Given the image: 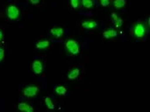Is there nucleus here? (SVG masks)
I'll return each instance as SVG.
<instances>
[{
	"instance_id": "obj_1",
	"label": "nucleus",
	"mask_w": 150,
	"mask_h": 112,
	"mask_svg": "<svg viewBox=\"0 0 150 112\" xmlns=\"http://www.w3.org/2000/svg\"><path fill=\"white\" fill-rule=\"evenodd\" d=\"M65 47L67 49V51L71 54L72 55H76L79 54V51H80V47H79V45L77 43L76 40L75 39H69L66 41L65 43Z\"/></svg>"
},
{
	"instance_id": "obj_2",
	"label": "nucleus",
	"mask_w": 150,
	"mask_h": 112,
	"mask_svg": "<svg viewBox=\"0 0 150 112\" xmlns=\"http://www.w3.org/2000/svg\"><path fill=\"white\" fill-rule=\"evenodd\" d=\"M6 14L10 20H17L19 17V10L16 5H9L6 9Z\"/></svg>"
},
{
	"instance_id": "obj_3",
	"label": "nucleus",
	"mask_w": 150,
	"mask_h": 112,
	"mask_svg": "<svg viewBox=\"0 0 150 112\" xmlns=\"http://www.w3.org/2000/svg\"><path fill=\"white\" fill-rule=\"evenodd\" d=\"M39 92L38 86H27L23 91V94L25 97H33Z\"/></svg>"
},
{
	"instance_id": "obj_4",
	"label": "nucleus",
	"mask_w": 150,
	"mask_h": 112,
	"mask_svg": "<svg viewBox=\"0 0 150 112\" xmlns=\"http://www.w3.org/2000/svg\"><path fill=\"white\" fill-rule=\"evenodd\" d=\"M146 33V26L142 23H137L134 26V35L137 38H143Z\"/></svg>"
},
{
	"instance_id": "obj_5",
	"label": "nucleus",
	"mask_w": 150,
	"mask_h": 112,
	"mask_svg": "<svg viewBox=\"0 0 150 112\" xmlns=\"http://www.w3.org/2000/svg\"><path fill=\"white\" fill-rule=\"evenodd\" d=\"M32 69H33V72L35 74V75H40L43 72V64L42 62L40 61V60H35L33 61V65H32Z\"/></svg>"
},
{
	"instance_id": "obj_6",
	"label": "nucleus",
	"mask_w": 150,
	"mask_h": 112,
	"mask_svg": "<svg viewBox=\"0 0 150 112\" xmlns=\"http://www.w3.org/2000/svg\"><path fill=\"white\" fill-rule=\"evenodd\" d=\"M50 33L54 38L59 39L63 35L64 30H63L62 27H53V28L50 29Z\"/></svg>"
},
{
	"instance_id": "obj_7",
	"label": "nucleus",
	"mask_w": 150,
	"mask_h": 112,
	"mask_svg": "<svg viewBox=\"0 0 150 112\" xmlns=\"http://www.w3.org/2000/svg\"><path fill=\"white\" fill-rule=\"evenodd\" d=\"M18 111H25V112H33L34 109L32 105L28 104L27 103H25V102H22V103H19L18 105Z\"/></svg>"
},
{
	"instance_id": "obj_8",
	"label": "nucleus",
	"mask_w": 150,
	"mask_h": 112,
	"mask_svg": "<svg viewBox=\"0 0 150 112\" xmlns=\"http://www.w3.org/2000/svg\"><path fill=\"white\" fill-rule=\"evenodd\" d=\"M82 26H83L84 29L91 30V29L97 28L98 23H97L96 21H94V20H87V21H84V22L82 24Z\"/></svg>"
},
{
	"instance_id": "obj_9",
	"label": "nucleus",
	"mask_w": 150,
	"mask_h": 112,
	"mask_svg": "<svg viewBox=\"0 0 150 112\" xmlns=\"http://www.w3.org/2000/svg\"><path fill=\"white\" fill-rule=\"evenodd\" d=\"M119 35V32L115 29H108L103 32V36L105 39H111V38H115Z\"/></svg>"
},
{
	"instance_id": "obj_10",
	"label": "nucleus",
	"mask_w": 150,
	"mask_h": 112,
	"mask_svg": "<svg viewBox=\"0 0 150 112\" xmlns=\"http://www.w3.org/2000/svg\"><path fill=\"white\" fill-rule=\"evenodd\" d=\"M50 46V41L47 40V39H41V40H39L35 46L37 49H46L47 48L48 46Z\"/></svg>"
},
{
	"instance_id": "obj_11",
	"label": "nucleus",
	"mask_w": 150,
	"mask_h": 112,
	"mask_svg": "<svg viewBox=\"0 0 150 112\" xmlns=\"http://www.w3.org/2000/svg\"><path fill=\"white\" fill-rule=\"evenodd\" d=\"M111 16H112V19H113V21H114L115 27L120 28V27L122 26V25H123V19H122L121 18H120L115 12H112Z\"/></svg>"
},
{
	"instance_id": "obj_12",
	"label": "nucleus",
	"mask_w": 150,
	"mask_h": 112,
	"mask_svg": "<svg viewBox=\"0 0 150 112\" xmlns=\"http://www.w3.org/2000/svg\"><path fill=\"white\" fill-rule=\"evenodd\" d=\"M79 75H80V69L79 68H74L67 75V77L69 80H75L79 76Z\"/></svg>"
},
{
	"instance_id": "obj_13",
	"label": "nucleus",
	"mask_w": 150,
	"mask_h": 112,
	"mask_svg": "<svg viewBox=\"0 0 150 112\" xmlns=\"http://www.w3.org/2000/svg\"><path fill=\"white\" fill-rule=\"evenodd\" d=\"M54 90L56 94L60 96H66L67 94V89L64 86H55L54 88Z\"/></svg>"
},
{
	"instance_id": "obj_14",
	"label": "nucleus",
	"mask_w": 150,
	"mask_h": 112,
	"mask_svg": "<svg viewBox=\"0 0 150 112\" xmlns=\"http://www.w3.org/2000/svg\"><path fill=\"white\" fill-rule=\"evenodd\" d=\"M112 4L116 9H121L127 4V0H113Z\"/></svg>"
},
{
	"instance_id": "obj_15",
	"label": "nucleus",
	"mask_w": 150,
	"mask_h": 112,
	"mask_svg": "<svg viewBox=\"0 0 150 112\" xmlns=\"http://www.w3.org/2000/svg\"><path fill=\"white\" fill-rule=\"evenodd\" d=\"M44 102H45V104L47 105V107L49 109V110H54L55 108L54 106V104L53 103L52 99L48 97H46L45 99H44Z\"/></svg>"
},
{
	"instance_id": "obj_16",
	"label": "nucleus",
	"mask_w": 150,
	"mask_h": 112,
	"mask_svg": "<svg viewBox=\"0 0 150 112\" xmlns=\"http://www.w3.org/2000/svg\"><path fill=\"white\" fill-rule=\"evenodd\" d=\"M83 6L86 9H91L94 6V1L93 0H82Z\"/></svg>"
},
{
	"instance_id": "obj_17",
	"label": "nucleus",
	"mask_w": 150,
	"mask_h": 112,
	"mask_svg": "<svg viewBox=\"0 0 150 112\" xmlns=\"http://www.w3.org/2000/svg\"><path fill=\"white\" fill-rule=\"evenodd\" d=\"M79 3H80V0H70V4L74 9H76L79 7Z\"/></svg>"
},
{
	"instance_id": "obj_18",
	"label": "nucleus",
	"mask_w": 150,
	"mask_h": 112,
	"mask_svg": "<svg viewBox=\"0 0 150 112\" xmlns=\"http://www.w3.org/2000/svg\"><path fill=\"white\" fill-rule=\"evenodd\" d=\"M110 0H100V3H101V5L104 6V7H106L110 4Z\"/></svg>"
},
{
	"instance_id": "obj_19",
	"label": "nucleus",
	"mask_w": 150,
	"mask_h": 112,
	"mask_svg": "<svg viewBox=\"0 0 150 112\" xmlns=\"http://www.w3.org/2000/svg\"><path fill=\"white\" fill-rule=\"evenodd\" d=\"M4 49L3 47H0V62L4 60Z\"/></svg>"
},
{
	"instance_id": "obj_20",
	"label": "nucleus",
	"mask_w": 150,
	"mask_h": 112,
	"mask_svg": "<svg viewBox=\"0 0 150 112\" xmlns=\"http://www.w3.org/2000/svg\"><path fill=\"white\" fill-rule=\"evenodd\" d=\"M29 1L32 4H38L40 2V0H29Z\"/></svg>"
},
{
	"instance_id": "obj_21",
	"label": "nucleus",
	"mask_w": 150,
	"mask_h": 112,
	"mask_svg": "<svg viewBox=\"0 0 150 112\" xmlns=\"http://www.w3.org/2000/svg\"><path fill=\"white\" fill-rule=\"evenodd\" d=\"M3 37H4V33H3V31L0 29V40L3 39Z\"/></svg>"
}]
</instances>
